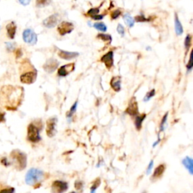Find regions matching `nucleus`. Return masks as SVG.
Wrapping results in <instances>:
<instances>
[{"label": "nucleus", "mask_w": 193, "mask_h": 193, "mask_svg": "<svg viewBox=\"0 0 193 193\" xmlns=\"http://www.w3.org/2000/svg\"><path fill=\"white\" fill-rule=\"evenodd\" d=\"M101 183V180L100 178H96L95 180L92 183V186H91L90 189V193H96V189H97L98 187L100 186Z\"/></svg>", "instance_id": "obj_24"}, {"label": "nucleus", "mask_w": 193, "mask_h": 193, "mask_svg": "<svg viewBox=\"0 0 193 193\" xmlns=\"http://www.w3.org/2000/svg\"><path fill=\"white\" fill-rule=\"evenodd\" d=\"M174 26H175V32H176L177 35H181L183 33V28L182 26L181 22L178 18L177 14L175 13L174 15Z\"/></svg>", "instance_id": "obj_20"}, {"label": "nucleus", "mask_w": 193, "mask_h": 193, "mask_svg": "<svg viewBox=\"0 0 193 193\" xmlns=\"http://www.w3.org/2000/svg\"><path fill=\"white\" fill-rule=\"evenodd\" d=\"M24 98V90L21 87L5 86L0 91V104L8 110H15Z\"/></svg>", "instance_id": "obj_1"}, {"label": "nucleus", "mask_w": 193, "mask_h": 193, "mask_svg": "<svg viewBox=\"0 0 193 193\" xmlns=\"http://www.w3.org/2000/svg\"><path fill=\"white\" fill-rule=\"evenodd\" d=\"M23 39L26 44L33 45L37 42V35L31 29H26L23 32Z\"/></svg>", "instance_id": "obj_8"}, {"label": "nucleus", "mask_w": 193, "mask_h": 193, "mask_svg": "<svg viewBox=\"0 0 193 193\" xmlns=\"http://www.w3.org/2000/svg\"><path fill=\"white\" fill-rule=\"evenodd\" d=\"M68 183L63 180H54L51 185V193H64L68 189Z\"/></svg>", "instance_id": "obj_7"}, {"label": "nucleus", "mask_w": 193, "mask_h": 193, "mask_svg": "<svg viewBox=\"0 0 193 193\" xmlns=\"http://www.w3.org/2000/svg\"><path fill=\"white\" fill-rule=\"evenodd\" d=\"M153 164H154V162H153V161L152 160L151 162H149V165H148L147 170H146V174H149L150 173H151L152 169H153Z\"/></svg>", "instance_id": "obj_39"}, {"label": "nucleus", "mask_w": 193, "mask_h": 193, "mask_svg": "<svg viewBox=\"0 0 193 193\" xmlns=\"http://www.w3.org/2000/svg\"><path fill=\"white\" fill-rule=\"evenodd\" d=\"M42 126L39 127L34 123H30L27 128V140L31 143H38L42 140L40 137V129Z\"/></svg>", "instance_id": "obj_5"}, {"label": "nucleus", "mask_w": 193, "mask_h": 193, "mask_svg": "<svg viewBox=\"0 0 193 193\" xmlns=\"http://www.w3.org/2000/svg\"><path fill=\"white\" fill-rule=\"evenodd\" d=\"M94 27L101 32H106L107 30L106 26L103 23H96L94 24Z\"/></svg>", "instance_id": "obj_28"}, {"label": "nucleus", "mask_w": 193, "mask_h": 193, "mask_svg": "<svg viewBox=\"0 0 193 193\" xmlns=\"http://www.w3.org/2000/svg\"><path fill=\"white\" fill-rule=\"evenodd\" d=\"M97 37L98 39H101V40H103V42H106V43L108 44H110L112 42V37L110 35H107V34H98L97 35Z\"/></svg>", "instance_id": "obj_26"}, {"label": "nucleus", "mask_w": 193, "mask_h": 193, "mask_svg": "<svg viewBox=\"0 0 193 193\" xmlns=\"http://www.w3.org/2000/svg\"><path fill=\"white\" fill-rule=\"evenodd\" d=\"M103 17H104V15H99V14H98V15L93 16V17H92V18L93 20H95V21H100V20L103 19Z\"/></svg>", "instance_id": "obj_40"}, {"label": "nucleus", "mask_w": 193, "mask_h": 193, "mask_svg": "<svg viewBox=\"0 0 193 193\" xmlns=\"http://www.w3.org/2000/svg\"><path fill=\"white\" fill-rule=\"evenodd\" d=\"M146 115L145 113L140 114V115H137L135 116V119H134V125L136 129L137 130H140L142 128V124H143V121L145 120L146 119Z\"/></svg>", "instance_id": "obj_21"}, {"label": "nucleus", "mask_w": 193, "mask_h": 193, "mask_svg": "<svg viewBox=\"0 0 193 193\" xmlns=\"http://www.w3.org/2000/svg\"><path fill=\"white\" fill-rule=\"evenodd\" d=\"M77 106H78V101H76L74 103V104H73L72 107L70 108L69 111L68 112L67 117V119L69 120V121H71V119H72V117L73 116V115H74L75 112H76V109H77Z\"/></svg>", "instance_id": "obj_23"}, {"label": "nucleus", "mask_w": 193, "mask_h": 193, "mask_svg": "<svg viewBox=\"0 0 193 193\" xmlns=\"http://www.w3.org/2000/svg\"><path fill=\"white\" fill-rule=\"evenodd\" d=\"M15 192V189L14 188H5L2 189L0 191V193H14Z\"/></svg>", "instance_id": "obj_37"}, {"label": "nucleus", "mask_w": 193, "mask_h": 193, "mask_svg": "<svg viewBox=\"0 0 193 193\" xmlns=\"http://www.w3.org/2000/svg\"><path fill=\"white\" fill-rule=\"evenodd\" d=\"M78 55H79V54L78 52H70V51H62V50H60L58 53V56L60 58L67 60H72V59L77 58Z\"/></svg>", "instance_id": "obj_16"}, {"label": "nucleus", "mask_w": 193, "mask_h": 193, "mask_svg": "<svg viewBox=\"0 0 193 193\" xmlns=\"http://www.w3.org/2000/svg\"><path fill=\"white\" fill-rule=\"evenodd\" d=\"M123 20H124L125 23V24L128 27H133L134 25V19L129 14H125L123 16Z\"/></svg>", "instance_id": "obj_22"}, {"label": "nucleus", "mask_w": 193, "mask_h": 193, "mask_svg": "<svg viewBox=\"0 0 193 193\" xmlns=\"http://www.w3.org/2000/svg\"><path fill=\"white\" fill-rule=\"evenodd\" d=\"M6 48H7V49L8 50V51H12L15 48V44L12 43V42H7Z\"/></svg>", "instance_id": "obj_38"}, {"label": "nucleus", "mask_w": 193, "mask_h": 193, "mask_svg": "<svg viewBox=\"0 0 193 193\" xmlns=\"http://www.w3.org/2000/svg\"><path fill=\"white\" fill-rule=\"evenodd\" d=\"M167 116H168V113L167 112V113L163 116V118H162V121H161V124H160V132L164 131V128H165L166 123H167Z\"/></svg>", "instance_id": "obj_30"}, {"label": "nucleus", "mask_w": 193, "mask_h": 193, "mask_svg": "<svg viewBox=\"0 0 193 193\" xmlns=\"http://www.w3.org/2000/svg\"><path fill=\"white\" fill-rule=\"evenodd\" d=\"M45 178V173L38 168H31L26 173L25 182L29 186H35L39 184Z\"/></svg>", "instance_id": "obj_2"}, {"label": "nucleus", "mask_w": 193, "mask_h": 193, "mask_svg": "<svg viewBox=\"0 0 193 193\" xmlns=\"http://www.w3.org/2000/svg\"><path fill=\"white\" fill-rule=\"evenodd\" d=\"M4 114L2 113H0V123L2 122V121H4Z\"/></svg>", "instance_id": "obj_42"}, {"label": "nucleus", "mask_w": 193, "mask_h": 193, "mask_svg": "<svg viewBox=\"0 0 193 193\" xmlns=\"http://www.w3.org/2000/svg\"><path fill=\"white\" fill-rule=\"evenodd\" d=\"M121 76H114L112 78L110 81V86L114 91L116 92H120L121 90Z\"/></svg>", "instance_id": "obj_17"}, {"label": "nucleus", "mask_w": 193, "mask_h": 193, "mask_svg": "<svg viewBox=\"0 0 193 193\" xmlns=\"http://www.w3.org/2000/svg\"><path fill=\"white\" fill-rule=\"evenodd\" d=\"M192 67H193V64H192V51L190 53V56H189V63L186 66L187 69H188V72H190V71L192 70Z\"/></svg>", "instance_id": "obj_35"}, {"label": "nucleus", "mask_w": 193, "mask_h": 193, "mask_svg": "<svg viewBox=\"0 0 193 193\" xmlns=\"http://www.w3.org/2000/svg\"><path fill=\"white\" fill-rule=\"evenodd\" d=\"M166 166L164 164H161L156 168L155 169L154 172H153V175H152L151 180L152 181H155V180H158L163 176L164 171H165Z\"/></svg>", "instance_id": "obj_14"}, {"label": "nucleus", "mask_w": 193, "mask_h": 193, "mask_svg": "<svg viewBox=\"0 0 193 193\" xmlns=\"http://www.w3.org/2000/svg\"><path fill=\"white\" fill-rule=\"evenodd\" d=\"M75 69V64L74 63H70L66 64V65L62 66L59 68L58 74L59 76L60 77H65V76H68L69 73L73 72Z\"/></svg>", "instance_id": "obj_12"}, {"label": "nucleus", "mask_w": 193, "mask_h": 193, "mask_svg": "<svg viewBox=\"0 0 193 193\" xmlns=\"http://www.w3.org/2000/svg\"><path fill=\"white\" fill-rule=\"evenodd\" d=\"M51 2V0H36L35 1V5H36L38 8H42V7H45L50 5Z\"/></svg>", "instance_id": "obj_27"}, {"label": "nucleus", "mask_w": 193, "mask_h": 193, "mask_svg": "<svg viewBox=\"0 0 193 193\" xmlns=\"http://www.w3.org/2000/svg\"><path fill=\"white\" fill-rule=\"evenodd\" d=\"M37 78V71L31 64L28 63L27 71H24L21 75V82L26 85H30L35 82Z\"/></svg>", "instance_id": "obj_4"}, {"label": "nucleus", "mask_w": 193, "mask_h": 193, "mask_svg": "<svg viewBox=\"0 0 193 193\" xmlns=\"http://www.w3.org/2000/svg\"><path fill=\"white\" fill-rule=\"evenodd\" d=\"M100 12V8H92L90 10H88L87 12V15L93 17V16L98 15Z\"/></svg>", "instance_id": "obj_33"}, {"label": "nucleus", "mask_w": 193, "mask_h": 193, "mask_svg": "<svg viewBox=\"0 0 193 193\" xmlns=\"http://www.w3.org/2000/svg\"><path fill=\"white\" fill-rule=\"evenodd\" d=\"M30 1H31V0H19V2L22 5L26 6V5H28L30 4Z\"/></svg>", "instance_id": "obj_41"}, {"label": "nucleus", "mask_w": 193, "mask_h": 193, "mask_svg": "<svg viewBox=\"0 0 193 193\" xmlns=\"http://www.w3.org/2000/svg\"><path fill=\"white\" fill-rule=\"evenodd\" d=\"M144 193H146V192H144Z\"/></svg>", "instance_id": "obj_44"}, {"label": "nucleus", "mask_w": 193, "mask_h": 193, "mask_svg": "<svg viewBox=\"0 0 193 193\" xmlns=\"http://www.w3.org/2000/svg\"><path fill=\"white\" fill-rule=\"evenodd\" d=\"M125 112L128 113L129 115L132 116V117H135L136 115H138V104H137V101L134 96L130 99L129 103H128V106L125 110Z\"/></svg>", "instance_id": "obj_9"}, {"label": "nucleus", "mask_w": 193, "mask_h": 193, "mask_svg": "<svg viewBox=\"0 0 193 193\" xmlns=\"http://www.w3.org/2000/svg\"><path fill=\"white\" fill-rule=\"evenodd\" d=\"M58 15L55 14V15L49 16V17H47V18L45 19L43 21V25L47 28H53L56 26L57 24H58Z\"/></svg>", "instance_id": "obj_15"}, {"label": "nucleus", "mask_w": 193, "mask_h": 193, "mask_svg": "<svg viewBox=\"0 0 193 193\" xmlns=\"http://www.w3.org/2000/svg\"><path fill=\"white\" fill-rule=\"evenodd\" d=\"M155 89H153V90H151L150 92H149L147 93V94H146V96H144V101H149L151 98H153V96H155Z\"/></svg>", "instance_id": "obj_32"}, {"label": "nucleus", "mask_w": 193, "mask_h": 193, "mask_svg": "<svg viewBox=\"0 0 193 193\" xmlns=\"http://www.w3.org/2000/svg\"><path fill=\"white\" fill-rule=\"evenodd\" d=\"M121 15V10L117 9V10L114 11V12H112L111 13V15L110 16H111V18L112 20H115V19H117L118 17H119Z\"/></svg>", "instance_id": "obj_34"}, {"label": "nucleus", "mask_w": 193, "mask_h": 193, "mask_svg": "<svg viewBox=\"0 0 193 193\" xmlns=\"http://www.w3.org/2000/svg\"><path fill=\"white\" fill-rule=\"evenodd\" d=\"M16 30H17V26L15 24V22H11L9 24H7L6 26V30L8 36L10 39H13L15 38L16 34Z\"/></svg>", "instance_id": "obj_19"}, {"label": "nucleus", "mask_w": 193, "mask_h": 193, "mask_svg": "<svg viewBox=\"0 0 193 193\" xmlns=\"http://www.w3.org/2000/svg\"><path fill=\"white\" fill-rule=\"evenodd\" d=\"M101 62L105 64L106 67L109 70L112 69L114 66V60H113V51H110L106 54H105L101 59Z\"/></svg>", "instance_id": "obj_11"}, {"label": "nucleus", "mask_w": 193, "mask_h": 193, "mask_svg": "<svg viewBox=\"0 0 193 193\" xmlns=\"http://www.w3.org/2000/svg\"><path fill=\"white\" fill-rule=\"evenodd\" d=\"M117 32L119 33V35H121V36H124L125 35V28L124 26H122V25L121 24H119L117 26Z\"/></svg>", "instance_id": "obj_36"}, {"label": "nucleus", "mask_w": 193, "mask_h": 193, "mask_svg": "<svg viewBox=\"0 0 193 193\" xmlns=\"http://www.w3.org/2000/svg\"><path fill=\"white\" fill-rule=\"evenodd\" d=\"M69 193H77L76 192H74V191H73V192H70Z\"/></svg>", "instance_id": "obj_43"}, {"label": "nucleus", "mask_w": 193, "mask_h": 193, "mask_svg": "<svg viewBox=\"0 0 193 193\" xmlns=\"http://www.w3.org/2000/svg\"><path fill=\"white\" fill-rule=\"evenodd\" d=\"M73 30H74V25L72 23L67 22V21H63L58 27V33L61 35H65L70 33Z\"/></svg>", "instance_id": "obj_10"}, {"label": "nucleus", "mask_w": 193, "mask_h": 193, "mask_svg": "<svg viewBox=\"0 0 193 193\" xmlns=\"http://www.w3.org/2000/svg\"><path fill=\"white\" fill-rule=\"evenodd\" d=\"M134 20L137 22H147V21H151V17H149V18H146L145 16L141 14L140 15H137L136 16Z\"/></svg>", "instance_id": "obj_31"}, {"label": "nucleus", "mask_w": 193, "mask_h": 193, "mask_svg": "<svg viewBox=\"0 0 193 193\" xmlns=\"http://www.w3.org/2000/svg\"><path fill=\"white\" fill-rule=\"evenodd\" d=\"M57 123H58L57 117L50 118L46 121V134L48 137H53L56 134Z\"/></svg>", "instance_id": "obj_6"}, {"label": "nucleus", "mask_w": 193, "mask_h": 193, "mask_svg": "<svg viewBox=\"0 0 193 193\" xmlns=\"http://www.w3.org/2000/svg\"><path fill=\"white\" fill-rule=\"evenodd\" d=\"M11 158H12L15 167L18 171H22L26 167L27 158H26V155L25 153L19 151V150H14L11 153Z\"/></svg>", "instance_id": "obj_3"}, {"label": "nucleus", "mask_w": 193, "mask_h": 193, "mask_svg": "<svg viewBox=\"0 0 193 193\" xmlns=\"http://www.w3.org/2000/svg\"><path fill=\"white\" fill-rule=\"evenodd\" d=\"M182 164L185 167V168L189 171L191 175L193 174V162L192 158L189 156H186L182 160Z\"/></svg>", "instance_id": "obj_18"}, {"label": "nucleus", "mask_w": 193, "mask_h": 193, "mask_svg": "<svg viewBox=\"0 0 193 193\" xmlns=\"http://www.w3.org/2000/svg\"><path fill=\"white\" fill-rule=\"evenodd\" d=\"M75 188H76V190L78 192H82L83 191L84 189V183L80 180H77L76 182H75Z\"/></svg>", "instance_id": "obj_29"}, {"label": "nucleus", "mask_w": 193, "mask_h": 193, "mask_svg": "<svg viewBox=\"0 0 193 193\" xmlns=\"http://www.w3.org/2000/svg\"><path fill=\"white\" fill-rule=\"evenodd\" d=\"M184 45H185L186 53H188L189 48H190L191 45H192V35L190 34H188L185 39V42H184Z\"/></svg>", "instance_id": "obj_25"}, {"label": "nucleus", "mask_w": 193, "mask_h": 193, "mask_svg": "<svg viewBox=\"0 0 193 193\" xmlns=\"http://www.w3.org/2000/svg\"><path fill=\"white\" fill-rule=\"evenodd\" d=\"M59 66V62L56 59L50 58L46 61V63L44 64L43 68L45 71L48 73H52L57 69V68Z\"/></svg>", "instance_id": "obj_13"}]
</instances>
